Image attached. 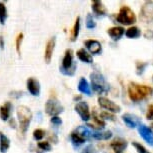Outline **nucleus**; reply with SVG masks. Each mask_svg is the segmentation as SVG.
Listing matches in <instances>:
<instances>
[{
    "mask_svg": "<svg viewBox=\"0 0 153 153\" xmlns=\"http://www.w3.org/2000/svg\"><path fill=\"white\" fill-rule=\"evenodd\" d=\"M153 94V88L147 85L131 82L128 85V96L133 102H140Z\"/></svg>",
    "mask_w": 153,
    "mask_h": 153,
    "instance_id": "obj_1",
    "label": "nucleus"
},
{
    "mask_svg": "<svg viewBox=\"0 0 153 153\" xmlns=\"http://www.w3.org/2000/svg\"><path fill=\"white\" fill-rule=\"evenodd\" d=\"M17 117H18L19 121L20 133L24 136L26 134L28 128H29L31 120H32V112L27 106H18V108H17Z\"/></svg>",
    "mask_w": 153,
    "mask_h": 153,
    "instance_id": "obj_2",
    "label": "nucleus"
},
{
    "mask_svg": "<svg viewBox=\"0 0 153 153\" xmlns=\"http://www.w3.org/2000/svg\"><path fill=\"white\" fill-rule=\"evenodd\" d=\"M90 81L91 88L98 94H105L110 89V86H109L108 82L106 81L104 76L97 71L92 72L90 74Z\"/></svg>",
    "mask_w": 153,
    "mask_h": 153,
    "instance_id": "obj_3",
    "label": "nucleus"
},
{
    "mask_svg": "<svg viewBox=\"0 0 153 153\" xmlns=\"http://www.w3.org/2000/svg\"><path fill=\"white\" fill-rule=\"evenodd\" d=\"M77 64L73 60V51L72 49H67L62 59V64L60 66V72L66 76H73L76 71Z\"/></svg>",
    "mask_w": 153,
    "mask_h": 153,
    "instance_id": "obj_4",
    "label": "nucleus"
},
{
    "mask_svg": "<svg viewBox=\"0 0 153 153\" xmlns=\"http://www.w3.org/2000/svg\"><path fill=\"white\" fill-rule=\"evenodd\" d=\"M136 19L137 18L134 11L127 5H124L120 8L116 16L117 22H119L122 25H132L136 22Z\"/></svg>",
    "mask_w": 153,
    "mask_h": 153,
    "instance_id": "obj_5",
    "label": "nucleus"
},
{
    "mask_svg": "<svg viewBox=\"0 0 153 153\" xmlns=\"http://www.w3.org/2000/svg\"><path fill=\"white\" fill-rule=\"evenodd\" d=\"M45 112L50 116H57L63 112V106L60 104L59 100L56 97H50L45 104Z\"/></svg>",
    "mask_w": 153,
    "mask_h": 153,
    "instance_id": "obj_6",
    "label": "nucleus"
},
{
    "mask_svg": "<svg viewBox=\"0 0 153 153\" xmlns=\"http://www.w3.org/2000/svg\"><path fill=\"white\" fill-rule=\"evenodd\" d=\"M140 20L144 23L153 22V1H145L140 9Z\"/></svg>",
    "mask_w": 153,
    "mask_h": 153,
    "instance_id": "obj_7",
    "label": "nucleus"
},
{
    "mask_svg": "<svg viewBox=\"0 0 153 153\" xmlns=\"http://www.w3.org/2000/svg\"><path fill=\"white\" fill-rule=\"evenodd\" d=\"M98 104H99L101 108L106 109V110L108 112H110V113H119L121 111V108L119 105H117L116 103L110 100L109 98L104 97V96H100L98 98Z\"/></svg>",
    "mask_w": 153,
    "mask_h": 153,
    "instance_id": "obj_8",
    "label": "nucleus"
},
{
    "mask_svg": "<svg viewBox=\"0 0 153 153\" xmlns=\"http://www.w3.org/2000/svg\"><path fill=\"white\" fill-rule=\"evenodd\" d=\"M75 111L78 113L80 118L83 121H88L90 119V110H89V105L85 101H79L75 105Z\"/></svg>",
    "mask_w": 153,
    "mask_h": 153,
    "instance_id": "obj_9",
    "label": "nucleus"
},
{
    "mask_svg": "<svg viewBox=\"0 0 153 153\" xmlns=\"http://www.w3.org/2000/svg\"><path fill=\"white\" fill-rule=\"evenodd\" d=\"M138 132L148 145L153 146V131L148 126L144 125V124H140L138 126Z\"/></svg>",
    "mask_w": 153,
    "mask_h": 153,
    "instance_id": "obj_10",
    "label": "nucleus"
},
{
    "mask_svg": "<svg viewBox=\"0 0 153 153\" xmlns=\"http://www.w3.org/2000/svg\"><path fill=\"white\" fill-rule=\"evenodd\" d=\"M127 145H128L127 141L121 137L114 138L110 143V147L114 153H124V150L127 148Z\"/></svg>",
    "mask_w": 153,
    "mask_h": 153,
    "instance_id": "obj_11",
    "label": "nucleus"
},
{
    "mask_svg": "<svg viewBox=\"0 0 153 153\" xmlns=\"http://www.w3.org/2000/svg\"><path fill=\"white\" fill-rule=\"evenodd\" d=\"M55 44H56V38L55 37H52L50 38L46 43L45 46V51H44V60L45 62L49 64L52 59V55L54 52V48H55Z\"/></svg>",
    "mask_w": 153,
    "mask_h": 153,
    "instance_id": "obj_12",
    "label": "nucleus"
},
{
    "mask_svg": "<svg viewBox=\"0 0 153 153\" xmlns=\"http://www.w3.org/2000/svg\"><path fill=\"white\" fill-rule=\"evenodd\" d=\"M123 122L126 124L129 128H135L141 124V119L138 116L131 113H125L122 115Z\"/></svg>",
    "mask_w": 153,
    "mask_h": 153,
    "instance_id": "obj_13",
    "label": "nucleus"
},
{
    "mask_svg": "<svg viewBox=\"0 0 153 153\" xmlns=\"http://www.w3.org/2000/svg\"><path fill=\"white\" fill-rule=\"evenodd\" d=\"M91 8L95 16L97 17H104L107 15V9H106L105 5L103 4V2L98 1V0H94L91 2Z\"/></svg>",
    "mask_w": 153,
    "mask_h": 153,
    "instance_id": "obj_14",
    "label": "nucleus"
},
{
    "mask_svg": "<svg viewBox=\"0 0 153 153\" xmlns=\"http://www.w3.org/2000/svg\"><path fill=\"white\" fill-rule=\"evenodd\" d=\"M27 89L31 95H33V96H39L40 90H41L39 81L36 78H34V77H29L27 79Z\"/></svg>",
    "mask_w": 153,
    "mask_h": 153,
    "instance_id": "obj_15",
    "label": "nucleus"
},
{
    "mask_svg": "<svg viewBox=\"0 0 153 153\" xmlns=\"http://www.w3.org/2000/svg\"><path fill=\"white\" fill-rule=\"evenodd\" d=\"M84 45L91 54H99L102 51V46H101L100 42L97 41V40H86L84 42Z\"/></svg>",
    "mask_w": 153,
    "mask_h": 153,
    "instance_id": "obj_16",
    "label": "nucleus"
},
{
    "mask_svg": "<svg viewBox=\"0 0 153 153\" xmlns=\"http://www.w3.org/2000/svg\"><path fill=\"white\" fill-rule=\"evenodd\" d=\"M107 34L111 37L112 40L117 41V40H119L121 37L125 34V30L121 26H114V27L109 28L107 30Z\"/></svg>",
    "mask_w": 153,
    "mask_h": 153,
    "instance_id": "obj_17",
    "label": "nucleus"
},
{
    "mask_svg": "<svg viewBox=\"0 0 153 153\" xmlns=\"http://www.w3.org/2000/svg\"><path fill=\"white\" fill-rule=\"evenodd\" d=\"M73 132H75L78 136H80L83 140H85V141L90 140L92 138V131L87 126H83V125L78 126Z\"/></svg>",
    "mask_w": 153,
    "mask_h": 153,
    "instance_id": "obj_18",
    "label": "nucleus"
},
{
    "mask_svg": "<svg viewBox=\"0 0 153 153\" xmlns=\"http://www.w3.org/2000/svg\"><path fill=\"white\" fill-rule=\"evenodd\" d=\"M11 109H12V104L9 101H7L2 106H0V118H1V120L6 121L9 119Z\"/></svg>",
    "mask_w": 153,
    "mask_h": 153,
    "instance_id": "obj_19",
    "label": "nucleus"
},
{
    "mask_svg": "<svg viewBox=\"0 0 153 153\" xmlns=\"http://www.w3.org/2000/svg\"><path fill=\"white\" fill-rule=\"evenodd\" d=\"M76 55H77V57H78V59L80 60V61H82L84 63L91 64V63L93 62V57H92L90 54L88 53V51H86L84 48L79 49V50L77 51Z\"/></svg>",
    "mask_w": 153,
    "mask_h": 153,
    "instance_id": "obj_20",
    "label": "nucleus"
},
{
    "mask_svg": "<svg viewBox=\"0 0 153 153\" xmlns=\"http://www.w3.org/2000/svg\"><path fill=\"white\" fill-rule=\"evenodd\" d=\"M78 90L83 94L88 95V96H90L91 95V85L89 84L87 80H86L85 78H83V77H81L79 80Z\"/></svg>",
    "mask_w": 153,
    "mask_h": 153,
    "instance_id": "obj_21",
    "label": "nucleus"
},
{
    "mask_svg": "<svg viewBox=\"0 0 153 153\" xmlns=\"http://www.w3.org/2000/svg\"><path fill=\"white\" fill-rule=\"evenodd\" d=\"M112 137L111 131H92V138L96 140H108Z\"/></svg>",
    "mask_w": 153,
    "mask_h": 153,
    "instance_id": "obj_22",
    "label": "nucleus"
},
{
    "mask_svg": "<svg viewBox=\"0 0 153 153\" xmlns=\"http://www.w3.org/2000/svg\"><path fill=\"white\" fill-rule=\"evenodd\" d=\"M9 146H10L9 138L0 131V152L6 153L7 150L9 149Z\"/></svg>",
    "mask_w": 153,
    "mask_h": 153,
    "instance_id": "obj_23",
    "label": "nucleus"
},
{
    "mask_svg": "<svg viewBox=\"0 0 153 153\" xmlns=\"http://www.w3.org/2000/svg\"><path fill=\"white\" fill-rule=\"evenodd\" d=\"M125 35L126 37H128V38H130V39H136L138 37L141 36V31L138 27L132 26L125 31Z\"/></svg>",
    "mask_w": 153,
    "mask_h": 153,
    "instance_id": "obj_24",
    "label": "nucleus"
},
{
    "mask_svg": "<svg viewBox=\"0 0 153 153\" xmlns=\"http://www.w3.org/2000/svg\"><path fill=\"white\" fill-rule=\"evenodd\" d=\"M79 31H80V17H77L76 20H75L74 26L71 31V36H70L71 41H75V40L78 38Z\"/></svg>",
    "mask_w": 153,
    "mask_h": 153,
    "instance_id": "obj_25",
    "label": "nucleus"
},
{
    "mask_svg": "<svg viewBox=\"0 0 153 153\" xmlns=\"http://www.w3.org/2000/svg\"><path fill=\"white\" fill-rule=\"evenodd\" d=\"M70 139H71V142H72V145L74 147H79L80 145H82L83 143L85 142V140H83L81 137L78 136L75 132H72L71 135H70Z\"/></svg>",
    "mask_w": 153,
    "mask_h": 153,
    "instance_id": "obj_26",
    "label": "nucleus"
},
{
    "mask_svg": "<svg viewBox=\"0 0 153 153\" xmlns=\"http://www.w3.org/2000/svg\"><path fill=\"white\" fill-rule=\"evenodd\" d=\"M6 18H7L6 6H5V4L3 2H0V23H1L2 25L6 21Z\"/></svg>",
    "mask_w": 153,
    "mask_h": 153,
    "instance_id": "obj_27",
    "label": "nucleus"
},
{
    "mask_svg": "<svg viewBox=\"0 0 153 153\" xmlns=\"http://www.w3.org/2000/svg\"><path fill=\"white\" fill-rule=\"evenodd\" d=\"M86 27L88 29H93L96 27V22L94 21L93 16L91 14H87V16H86Z\"/></svg>",
    "mask_w": 153,
    "mask_h": 153,
    "instance_id": "obj_28",
    "label": "nucleus"
},
{
    "mask_svg": "<svg viewBox=\"0 0 153 153\" xmlns=\"http://www.w3.org/2000/svg\"><path fill=\"white\" fill-rule=\"evenodd\" d=\"M147 63L145 62H136V73L137 75H142L147 67Z\"/></svg>",
    "mask_w": 153,
    "mask_h": 153,
    "instance_id": "obj_29",
    "label": "nucleus"
},
{
    "mask_svg": "<svg viewBox=\"0 0 153 153\" xmlns=\"http://www.w3.org/2000/svg\"><path fill=\"white\" fill-rule=\"evenodd\" d=\"M45 136V131L43 130V129H35V130L33 131V137H34V139L37 140V141H39V140H41L43 137Z\"/></svg>",
    "mask_w": 153,
    "mask_h": 153,
    "instance_id": "obj_30",
    "label": "nucleus"
},
{
    "mask_svg": "<svg viewBox=\"0 0 153 153\" xmlns=\"http://www.w3.org/2000/svg\"><path fill=\"white\" fill-rule=\"evenodd\" d=\"M132 145L134 146V148L136 149L137 153H150L148 150H147L145 147H144L141 143L138 142H132Z\"/></svg>",
    "mask_w": 153,
    "mask_h": 153,
    "instance_id": "obj_31",
    "label": "nucleus"
},
{
    "mask_svg": "<svg viewBox=\"0 0 153 153\" xmlns=\"http://www.w3.org/2000/svg\"><path fill=\"white\" fill-rule=\"evenodd\" d=\"M37 146H38V148L40 150H43V151H50L51 150V145L50 143L47 142V141H43V142H39L37 144Z\"/></svg>",
    "mask_w": 153,
    "mask_h": 153,
    "instance_id": "obj_32",
    "label": "nucleus"
},
{
    "mask_svg": "<svg viewBox=\"0 0 153 153\" xmlns=\"http://www.w3.org/2000/svg\"><path fill=\"white\" fill-rule=\"evenodd\" d=\"M22 40H23V33H19L18 35H17V37H16V40H15L16 51H17V53H18L19 55H20V47H21Z\"/></svg>",
    "mask_w": 153,
    "mask_h": 153,
    "instance_id": "obj_33",
    "label": "nucleus"
},
{
    "mask_svg": "<svg viewBox=\"0 0 153 153\" xmlns=\"http://www.w3.org/2000/svg\"><path fill=\"white\" fill-rule=\"evenodd\" d=\"M100 117L102 120H111V121L115 120V116L112 113H110V112H101Z\"/></svg>",
    "mask_w": 153,
    "mask_h": 153,
    "instance_id": "obj_34",
    "label": "nucleus"
},
{
    "mask_svg": "<svg viewBox=\"0 0 153 153\" xmlns=\"http://www.w3.org/2000/svg\"><path fill=\"white\" fill-rule=\"evenodd\" d=\"M81 153H98V151L92 144H88L87 146H85V148H83Z\"/></svg>",
    "mask_w": 153,
    "mask_h": 153,
    "instance_id": "obj_35",
    "label": "nucleus"
},
{
    "mask_svg": "<svg viewBox=\"0 0 153 153\" xmlns=\"http://www.w3.org/2000/svg\"><path fill=\"white\" fill-rule=\"evenodd\" d=\"M146 118L148 120H153V104H150L147 108Z\"/></svg>",
    "mask_w": 153,
    "mask_h": 153,
    "instance_id": "obj_36",
    "label": "nucleus"
},
{
    "mask_svg": "<svg viewBox=\"0 0 153 153\" xmlns=\"http://www.w3.org/2000/svg\"><path fill=\"white\" fill-rule=\"evenodd\" d=\"M50 122L52 123L53 125L59 126V125H61V124H62V120H61V118H59L58 116H53L50 119Z\"/></svg>",
    "mask_w": 153,
    "mask_h": 153,
    "instance_id": "obj_37",
    "label": "nucleus"
},
{
    "mask_svg": "<svg viewBox=\"0 0 153 153\" xmlns=\"http://www.w3.org/2000/svg\"><path fill=\"white\" fill-rule=\"evenodd\" d=\"M24 94L22 91H13V92H10V96L11 97H15V98H19L20 96Z\"/></svg>",
    "mask_w": 153,
    "mask_h": 153,
    "instance_id": "obj_38",
    "label": "nucleus"
},
{
    "mask_svg": "<svg viewBox=\"0 0 153 153\" xmlns=\"http://www.w3.org/2000/svg\"><path fill=\"white\" fill-rule=\"evenodd\" d=\"M0 47L4 48V40H3V36L0 35Z\"/></svg>",
    "mask_w": 153,
    "mask_h": 153,
    "instance_id": "obj_39",
    "label": "nucleus"
},
{
    "mask_svg": "<svg viewBox=\"0 0 153 153\" xmlns=\"http://www.w3.org/2000/svg\"><path fill=\"white\" fill-rule=\"evenodd\" d=\"M9 123H10V125H11V127H12V128H14V129H15V128H16V124H15V120H14V119H11Z\"/></svg>",
    "mask_w": 153,
    "mask_h": 153,
    "instance_id": "obj_40",
    "label": "nucleus"
},
{
    "mask_svg": "<svg viewBox=\"0 0 153 153\" xmlns=\"http://www.w3.org/2000/svg\"><path fill=\"white\" fill-rule=\"evenodd\" d=\"M151 126H152V128H153V123H152V125H151Z\"/></svg>",
    "mask_w": 153,
    "mask_h": 153,
    "instance_id": "obj_41",
    "label": "nucleus"
},
{
    "mask_svg": "<svg viewBox=\"0 0 153 153\" xmlns=\"http://www.w3.org/2000/svg\"><path fill=\"white\" fill-rule=\"evenodd\" d=\"M152 78H153V77H152Z\"/></svg>",
    "mask_w": 153,
    "mask_h": 153,
    "instance_id": "obj_42",
    "label": "nucleus"
}]
</instances>
